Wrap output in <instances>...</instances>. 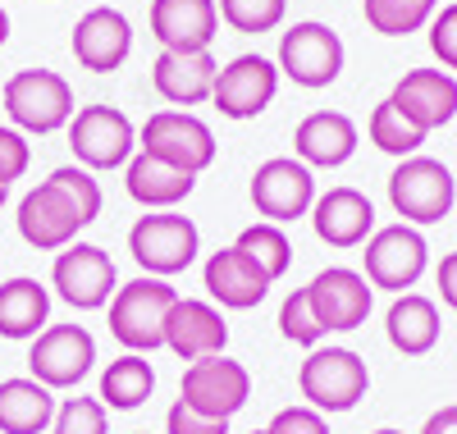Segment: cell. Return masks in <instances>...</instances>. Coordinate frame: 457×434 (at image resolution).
Returning a JSON list of instances; mask_svg holds the SVG:
<instances>
[{"instance_id": "obj_1", "label": "cell", "mask_w": 457, "mask_h": 434, "mask_svg": "<svg viewBox=\"0 0 457 434\" xmlns=\"http://www.w3.org/2000/svg\"><path fill=\"white\" fill-rule=\"evenodd\" d=\"M179 302V288L156 274H137V280L120 284L110 297V334L120 338L129 352L151 357L156 347H165V321L170 306Z\"/></svg>"}, {"instance_id": "obj_2", "label": "cell", "mask_w": 457, "mask_h": 434, "mask_svg": "<svg viewBox=\"0 0 457 434\" xmlns=\"http://www.w3.org/2000/svg\"><path fill=\"white\" fill-rule=\"evenodd\" d=\"M389 206L411 229L444 224L457 206V179L444 161L416 151V155H407V161H398V170L389 174Z\"/></svg>"}, {"instance_id": "obj_3", "label": "cell", "mask_w": 457, "mask_h": 434, "mask_svg": "<svg viewBox=\"0 0 457 434\" xmlns=\"http://www.w3.org/2000/svg\"><path fill=\"white\" fill-rule=\"evenodd\" d=\"M297 388L320 416L353 412L370 388V371L353 347H312L307 362L297 366Z\"/></svg>"}, {"instance_id": "obj_4", "label": "cell", "mask_w": 457, "mask_h": 434, "mask_svg": "<svg viewBox=\"0 0 457 434\" xmlns=\"http://www.w3.org/2000/svg\"><path fill=\"white\" fill-rule=\"evenodd\" d=\"M361 274L370 288H385V293H411L421 284V274L430 270V243L421 229L411 224H385L375 229L370 238L361 243Z\"/></svg>"}, {"instance_id": "obj_5", "label": "cell", "mask_w": 457, "mask_h": 434, "mask_svg": "<svg viewBox=\"0 0 457 434\" xmlns=\"http://www.w3.org/2000/svg\"><path fill=\"white\" fill-rule=\"evenodd\" d=\"M0 101H5V114L19 133L46 138V133L69 129L73 120V88L55 69H19L5 83V92H0Z\"/></svg>"}, {"instance_id": "obj_6", "label": "cell", "mask_w": 457, "mask_h": 434, "mask_svg": "<svg viewBox=\"0 0 457 434\" xmlns=\"http://www.w3.org/2000/svg\"><path fill=\"white\" fill-rule=\"evenodd\" d=\"M129 252L142 265V274H156V280H170V274H183L202 252V233L187 215L174 211H151L137 215V224L129 229Z\"/></svg>"}, {"instance_id": "obj_7", "label": "cell", "mask_w": 457, "mask_h": 434, "mask_svg": "<svg viewBox=\"0 0 457 434\" xmlns=\"http://www.w3.org/2000/svg\"><path fill=\"white\" fill-rule=\"evenodd\" d=\"M69 146L83 170H120L137 155V129L114 105H83L69 120Z\"/></svg>"}, {"instance_id": "obj_8", "label": "cell", "mask_w": 457, "mask_h": 434, "mask_svg": "<svg viewBox=\"0 0 457 434\" xmlns=\"http://www.w3.org/2000/svg\"><path fill=\"white\" fill-rule=\"evenodd\" d=\"M316 174L297 155H270L252 174V206L265 224H293L316 206Z\"/></svg>"}, {"instance_id": "obj_9", "label": "cell", "mask_w": 457, "mask_h": 434, "mask_svg": "<svg viewBox=\"0 0 457 434\" xmlns=\"http://www.w3.org/2000/svg\"><path fill=\"white\" fill-rule=\"evenodd\" d=\"M252 398V375L243 362L234 357H202V362H187L183 371V384H179V403H187L202 416H215V421H234Z\"/></svg>"}, {"instance_id": "obj_10", "label": "cell", "mask_w": 457, "mask_h": 434, "mask_svg": "<svg viewBox=\"0 0 457 434\" xmlns=\"http://www.w3.org/2000/svg\"><path fill=\"white\" fill-rule=\"evenodd\" d=\"M137 151L161 155V161H170L187 174H202L215 165V133L206 120H197L187 110H156L137 133Z\"/></svg>"}, {"instance_id": "obj_11", "label": "cell", "mask_w": 457, "mask_h": 434, "mask_svg": "<svg viewBox=\"0 0 457 434\" xmlns=\"http://www.w3.org/2000/svg\"><path fill=\"white\" fill-rule=\"evenodd\" d=\"M96 366V338L83 325H46L28 347V375L46 388H73Z\"/></svg>"}, {"instance_id": "obj_12", "label": "cell", "mask_w": 457, "mask_h": 434, "mask_svg": "<svg viewBox=\"0 0 457 434\" xmlns=\"http://www.w3.org/2000/svg\"><path fill=\"white\" fill-rule=\"evenodd\" d=\"M51 288L73 311H101V306H110L114 288H120V274H114V261L105 256V247L69 243L51 265Z\"/></svg>"}, {"instance_id": "obj_13", "label": "cell", "mask_w": 457, "mask_h": 434, "mask_svg": "<svg viewBox=\"0 0 457 434\" xmlns=\"http://www.w3.org/2000/svg\"><path fill=\"white\" fill-rule=\"evenodd\" d=\"M279 73L293 78L297 88H329L343 73V42L329 23L302 19L279 37Z\"/></svg>"}, {"instance_id": "obj_14", "label": "cell", "mask_w": 457, "mask_h": 434, "mask_svg": "<svg viewBox=\"0 0 457 434\" xmlns=\"http://www.w3.org/2000/svg\"><path fill=\"white\" fill-rule=\"evenodd\" d=\"M19 238L32 252H64L69 243H79V233L87 229L79 206L69 202V192L51 179L37 183L23 202H19Z\"/></svg>"}, {"instance_id": "obj_15", "label": "cell", "mask_w": 457, "mask_h": 434, "mask_svg": "<svg viewBox=\"0 0 457 434\" xmlns=\"http://www.w3.org/2000/svg\"><path fill=\"white\" fill-rule=\"evenodd\" d=\"M307 302L316 311V321L325 334H348L361 330L366 315L375 306V288L366 284V274L353 265H329L307 284Z\"/></svg>"}, {"instance_id": "obj_16", "label": "cell", "mask_w": 457, "mask_h": 434, "mask_svg": "<svg viewBox=\"0 0 457 434\" xmlns=\"http://www.w3.org/2000/svg\"><path fill=\"white\" fill-rule=\"evenodd\" d=\"M275 92H279V64H270L265 55H234L215 73L211 101L224 120H256L275 101Z\"/></svg>"}, {"instance_id": "obj_17", "label": "cell", "mask_w": 457, "mask_h": 434, "mask_svg": "<svg viewBox=\"0 0 457 434\" xmlns=\"http://www.w3.org/2000/svg\"><path fill=\"white\" fill-rule=\"evenodd\" d=\"M165 347L179 362H202V357H220L228 347V321L215 302L202 297H179L170 306L165 321Z\"/></svg>"}, {"instance_id": "obj_18", "label": "cell", "mask_w": 457, "mask_h": 434, "mask_svg": "<svg viewBox=\"0 0 457 434\" xmlns=\"http://www.w3.org/2000/svg\"><path fill=\"white\" fill-rule=\"evenodd\" d=\"M202 288L211 293V302L220 311H252V306L265 302V293H270V274H265L247 252L220 247L202 265Z\"/></svg>"}, {"instance_id": "obj_19", "label": "cell", "mask_w": 457, "mask_h": 434, "mask_svg": "<svg viewBox=\"0 0 457 434\" xmlns=\"http://www.w3.org/2000/svg\"><path fill=\"white\" fill-rule=\"evenodd\" d=\"M307 220L316 229V238L325 247H338V252L361 247L375 233V206H370V196L357 192V188H329V192H320Z\"/></svg>"}, {"instance_id": "obj_20", "label": "cell", "mask_w": 457, "mask_h": 434, "mask_svg": "<svg viewBox=\"0 0 457 434\" xmlns=\"http://www.w3.org/2000/svg\"><path fill=\"white\" fill-rule=\"evenodd\" d=\"M215 32V0H151V37L161 42V51H211Z\"/></svg>"}, {"instance_id": "obj_21", "label": "cell", "mask_w": 457, "mask_h": 434, "mask_svg": "<svg viewBox=\"0 0 457 434\" xmlns=\"http://www.w3.org/2000/svg\"><path fill=\"white\" fill-rule=\"evenodd\" d=\"M129 51H133V23L120 10L96 5L73 23V60L92 73H114L129 60Z\"/></svg>"}, {"instance_id": "obj_22", "label": "cell", "mask_w": 457, "mask_h": 434, "mask_svg": "<svg viewBox=\"0 0 457 434\" xmlns=\"http://www.w3.org/2000/svg\"><path fill=\"white\" fill-rule=\"evenodd\" d=\"M389 101L421 133H435L457 114V78L448 69H411V73L398 78V88H394Z\"/></svg>"}, {"instance_id": "obj_23", "label": "cell", "mask_w": 457, "mask_h": 434, "mask_svg": "<svg viewBox=\"0 0 457 434\" xmlns=\"http://www.w3.org/2000/svg\"><path fill=\"white\" fill-rule=\"evenodd\" d=\"M357 142H361V133H357V124L343 110H316V114H307V120L293 129L297 161L312 165V170H338V165H348Z\"/></svg>"}, {"instance_id": "obj_24", "label": "cell", "mask_w": 457, "mask_h": 434, "mask_svg": "<svg viewBox=\"0 0 457 434\" xmlns=\"http://www.w3.org/2000/svg\"><path fill=\"white\" fill-rule=\"evenodd\" d=\"M215 55L211 51H161L151 64V83L170 105H202L215 92Z\"/></svg>"}, {"instance_id": "obj_25", "label": "cell", "mask_w": 457, "mask_h": 434, "mask_svg": "<svg viewBox=\"0 0 457 434\" xmlns=\"http://www.w3.org/2000/svg\"><path fill=\"white\" fill-rule=\"evenodd\" d=\"M124 188H129V196L142 211H174L183 196L197 188V174H187V170L161 161V155L137 151L133 161L124 165Z\"/></svg>"}, {"instance_id": "obj_26", "label": "cell", "mask_w": 457, "mask_h": 434, "mask_svg": "<svg viewBox=\"0 0 457 434\" xmlns=\"http://www.w3.org/2000/svg\"><path fill=\"white\" fill-rule=\"evenodd\" d=\"M55 388L32 375L0 380V434H46L55 421Z\"/></svg>"}, {"instance_id": "obj_27", "label": "cell", "mask_w": 457, "mask_h": 434, "mask_svg": "<svg viewBox=\"0 0 457 434\" xmlns=\"http://www.w3.org/2000/svg\"><path fill=\"white\" fill-rule=\"evenodd\" d=\"M51 325V288L32 274L0 284V338H37Z\"/></svg>"}, {"instance_id": "obj_28", "label": "cell", "mask_w": 457, "mask_h": 434, "mask_svg": "<svg viewBox=\"0 0 457 434\" xmlns=\"http://www.w3.org/2000/svg\"><path fill=\"white\" fill-rule=\"evenodd\" d=\"M385 334L403 357H426L439 343V306L426 293H398L385 311Z\"/></svg>"}, {"instance_id": "obj_29", "label": "cell", "mask_w": 457, "mask_h": 434, "mask_svg": "<svg viewBox=\"0 0 457 434\" xmlns=\"http://www.w3.org/2000/svg\"><path fill=\"white\" fill-rule=\"evenodd\" d=\"M151 393H156V371L142 352H124L101 371V388L96 398L105 403V412H137Z\"/></svg>"}, {"instance_id": "obj_30", "label": "cell", "mask_w": 457, "mask_h": 434, "mask_svg": "<svg viewBox=\"0 0 457 434\" xmlns=\"http://www.w3.org/2000/svg\"><path fill=\"white\" fill-rule=\"evenodd\" d=\"M366 133H370V142L385 151V155H398V161H407V155H416L421 151V142L430 138V133H421L407 114L394 105V101H379L375 105V114H370V124H366Z\"/></svg>"}, {"instance_id": "obj_31", "label": "cell", "mask_w": 457, "mask_h": 434, "mask_svg": "<svg viewBox=\"0 0 457 434\" xmlns=\"http://www.w3.org/2000/svg\"><path fill=\"white\" fill-rule=\"evenodd\" d=\"M238 252H247L265 274H270V284L275 280H284L288 274V265H293V243H288V233H284V224H247L243 233H238V243H234Z\"/></svg>"}, {"instance_id": "obj_32", "label": "cell", "mask_w": 457, "mask_h": 434, "mask_svg": "<svg viewBox=\"0 0 457 434\" xmlns=\"http://www.w3.org/2000/svg\"><path fill=\"white\" fill-rule=\"evenodd\" d=\"M361 10L379 37H407L435 19V0H361Z\"/></svg>"}, {"instance_id": "obj_33", "label": "cell", "mask_w": 457, "mask_h": 434, "mask_svg": "<svg viewBox=\"0 0 457 434\" xmlns=\"http://www.w3.org/2000/svg\"><path fill=\"white\" fill-rule=\"evenodd\" d=\"M284 14H288V0H220V19L247 37L275 32L284 23Z\"/></svg>"}, {"instance_id": "obj_34", "label": "cell", "mask_w": 457, "mask_h": 434, "mask_svg": "<svg viewBox=\"0 0 457 434\" xmlns=\"http://www.w3.org/2000/svg\"><path fill=\"white\" fill-rule=\"evenodd\" d=\"M279 334H284L288 343H297V347H320L325 330H320L316 311H312V302H307V288H293V293L284 297V306H279Z\"/></svg>"}, {"instance_id": "obj_35", "label": "cell", "mask_w": 457, "mask_h": 434, "mask_svg": "<svg viewBox=\"0 0 457 434\" xmlns=\"http://www.w3.org/2000/svg\"><path fill=\"white\" fill-rule=\"evenodd\" d=\"M51 434H110V412L101 398H64L55 407Z\"/></svg>"}, {"instance_id": "obj_36", "label": "cell", "mask_w": 457, "mask_h": 434, "mask_svg": "<svg viewBox=\"0 0 457 434\" xmlns=\"http://www.w3.org/2000/svg\"><path fill=\"white\" fill-rule=\"evenodd\" d=\"M46 179L69 192V202L79 206L83 224H92V220L101 215V183L92 179V170H83V165H60V170H51Z\"/></svg>"}, {"instance_id": "obj_37", "label": "cell", "mask_w": 457, "mask_h": 434, "mask_svg": "<svg viewBox=\"0 0 457 434\" xmlns=\"http://www.w3.org/2000/svg\"><path fill=\"white\" fill-rule=\"evenodd\" d=\"M28 165H32V146H28V138L19 133V129H0V183H14V179H23L28 174Z\"/></svg>"}, {"instance_id": "obj_38", "label": "cell", "mask_w": 457, "mask_h": 434, "mask_svg": "<svg viewBox=\"0 0 457 434\" xmlns=\"http://www.w3.org/2000/svg\"><path fill=\"white\" fill-rule=\"evenodd\" d=\"M430 51L444 69H457V0L430 19Z\"/></svg>"}, {"instance_id": "obj_39", "label": "cell", "mask_w": 457, "mask_h": 434, "mask_svg": "<svg viewBox=\"0 0 457 434\" xmlns=\"http://www.w3.org/2000/svg\"><path fill=\"white\" fill-rule=\"evenodd\" d=\"M265 434H329V425H325V416L316 412V407H284V412H275L270 416V425H265Z\"/></svg>"}, {"instance_id": "obj_40", "label": "cell", "mask_w": 457, "mask_h": 434, "mask_svg": "<svg viewBox=\"0 0 457 434\" xmlns=\"http://www.w3.org/2000/svg\"><path fill=\"white\" fill-rule=\"evenodd\" d=\"M165 434H228V421H215V416H202L187 403L174 398V407L165 412Z\"/></svg>"}, {"instance_id": "obj_41", "label": "cell", "mask_w": 457, "mask_h": 434, "mask_svg": "<svg viewBox=\"0 0 457 434\" xmlns=\"http://www.w3.org/2000/svg\"><path fill=\"white\" fill-rule=\"evenodd\" d=\"M439 297H444V306L457 311V252L439 256Z\"/></svg>"}, {"instance_id": "obj_42", "label": "cell", "mask_w": 457, "mask_h": 434, "mask_svg": "<svg viewBox=\"0 0 457 434\" xmlns=\"http://www.w3.org/2000/svg\"><path fill=\"white\" fill-rule=\"evenodd\" d=\"M421 434H457V403H448V407H439L435 416H426Z\"/></svg>"}, {"instance_id": "obj_43", "label": "cell", "mask_w": 457, "mask_h": 434, "mask_svg": "<svg viewBox=\"0 0 457 434\" xmlns=\"http://www.w3.org/2000/svg\"><path fill=\"white\" fill-rule=\"evenodd\" d=\"M10 42V14H5V5H0V46Z\"/></svg>"}, {"instance_id": "obj_44", "label": "cell", "mask_w": 457, "mask_h": 434, "mask_svg": "<svg viewBox=\"0 0 457 434\" xmlns=\"http://www.w3.org/2000/svg\"><path fill=\"white\" fill-rule=\"evenodd\" d=\"M5 196H10V188H5V183H0V206H5Z\"/></svg>"}, {"instance_id": "obj_45", "label": "cell", "mask_w": 457, "mask_h": 434, "mask_svg": "<svg viewBox=\"0 0 457 434\" xmlns=\"http://www.w3.org/2000/svg\"><path fill=\"white\" fill-rule=\"evenodd\" d=\"M370 434H403V430H370Z\"/></svg>"}, {"instance_id": "obj_46", "label": "cell", "mask_w": 457, "mask_h": 434, "mask_svg": "<svg viewBox=\"0 0 457 434\" xmlns=\"http://www.w3.org/2000/svg\"><path fill=\"white\" fill-rule=\"evenodd\" d=\"M252 434H265V430H252Z\"/></svg>"}]
</instances>
